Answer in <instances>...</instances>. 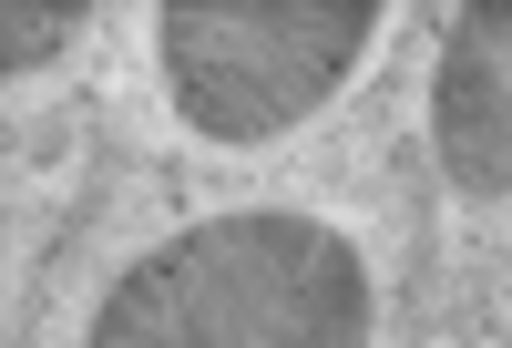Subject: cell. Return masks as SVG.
Instances as JSON below:
<instances>
[{
  "instance_id": "obj_1",
  "label": "cell",
  "mask_w": 512,
  "mask_h": 348,
  "mask_svg": "<svg viewBox=\"0 0 512 348\" xmlns=\"http://www.w3.org/2000/svg\"><path fill=\"white\" fill-rule=\"evenodd\" d=\"M82 348H369V256L308 205H236L144 246Z\"/></svg>"
},
{
  "instance_id": "obj_2",
  "label": "cell",
  "mask_w": 512,
  "mask_h": 348,
  "mask_svg": "<svg viewBox=\"0 0 512 348\" xmlns=\"http://www.w3.org/2000/svg\"><path fill=\"white\" fill-rule=\"evenodd\" d=\"M154 31H164V93L195 134L267 144L359 72L379 0H175Z\"/></svg>"
},
{
  "instance_id": "obj_3",
  "label": "cell",
  "mask_w": 512,
  "mask_h": 348,
  "mask_svg": "<svg viewBox=\"0 0 512 348\" xmlns=\"http://www.w3.org/2000/svg\"><path fill=\"white\" fill-rule=\"evenodd\" d=\"M431 154L461 195H512V0H461L431 62Z\"/></svg>"
},
{
  "instance_id": "obj_4",
  "label": "cell",
  "mask_w": 512,
  "mask_h": 348,
  "mask_svg": "<svg viewBox=\"0 0 512 348\" xmlns=\"http://www.w3.org/2000/svg\"><path fill=\"white\" fill-rule=\"evenodd\" d=\"M93 21H103L93 0H62V11H21V0H11V11H0V72L21 82V72H41V62H62Z\"/></svg>"
}]
</instances>
